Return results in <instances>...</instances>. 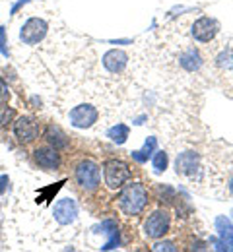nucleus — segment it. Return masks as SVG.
Instances as JSON below:
<instances>
[{
    "mask_svg": "<svg viewBox=\"0 0 233 252\" xmlns=\"http://www.w3.org/2000/svg\"><path fill=\"white\" fill-rule=\"evenodd\" d=\"M0 55L2 57H10V51H8V41H6V28L0 26Z\"/></svg>",
    "mask_w": 233,
    "mask_h": 252,
    "instance_id": "nucleus-21",
    "label": "nucleus"
},
{
    "mask_svg": "<svg viewBox=\"0 0 233 252\" xmlns=\"http://www.w3.org/2000/svg\"><path fill=\"white\" fill-rule=\"evenodd\" d=\"M148 202H150V194L142 183H127L117 198L119 210L129 218L140 216L146 210Z\"/></svg>",
    "mask_w": 233,
    "mask_h": 252,
    "instance_id": "nucleus-1",
    "label": "nucleus"
},
{
    "mask_svg": "<svg viewBox=\"0 0 233 252\" xmlns=\"http://www.w3.org/2000/svg\"><path fill=\"white\" fill-rule=\"evenodd\" d=\"M171 231V216L167 210H156L148 220L144 221V235L148 239L160 241Z\"/></svg>",
    "mask_w": 233,
    "mask_h": 252,
    "instance_id": "nucleus-4",
    "label": "nucleus"
},
{
    "mask_svg": "<svg viewBox=\"0 0 233 252\" xmlns=\"http://www.w3.org/2000/svg\"><path fill=\"white\" fill-rule=\"evenodd\" d=\"M28 2H32V0H18V2H16V4H14V6H12V10H10V14H12V16H14V14H16V12H18V10H20V8H22V6H26V4H28Z\"/></svg>",
    "mask_w": 233,
    "mask_h": 252,
    "instance_id": "nucleus-25",
    "label": "nucleus"
},
{
    "mask_svg": "<svg viewBox=\"0 0 233 252\" xmlns=\"http://www.w3.org/2000/svg\"><path fill=\"white\" fill-rule=\"evenodd\" d=\"M47 32H49V24L45 20L30 18L20 30V41L24 45H37L47 37Z\"/></svg>",
    "mask_w": 233,
    "mask_h": 252,
    "instance_id": "nucleus-6",
    "label": "nucleus"
},
{
    "mask_svg": "<svg viewBox=\"0 0 233 252\" xmlns=\"http://www.w3.org/2000/svg\"><path fill=\"white\" fill-rule=\"evenodd\" d=\"M129 64V55L121 49H111L103 55V68L111 74H121Z\"/></svg>",
    "mask_w": 233,
    "mask_h": 252,
    "instance_id": "nucleus-11",
    "label": "nucleus"
},
{
    "mask_svg": "<svg viewBox=\"0 0 233 252\" xmlns=\"http://www.w3.org/2000/svg\"><path fill=\"white\" fill-rule=\"evenodd\" d=\"M8 88H6V86H4V84H2V80H0V97H2V99H8Z\"/></svg>",
    "mask_w": 233,
    "mask_h": 252,
    "instance_id": "nucleus-26",
    "label": "nucleus"
},
{
    "mask_svg": "<svg viewBox=\"0 0 233 252\" xmlns=\"http://www.w3.org/2000/svg\"><path fill=\"white\" fill-rule=\"evenodd\" d=\"M41 134V126L37 123V119L30 117V115H22L16 119L14 123V136L22 146H30Z\"/></svg>",
    "mask_w": 233,
    "mask_h": 252,
    "instance_id": "nucleus-5",
    "label": "nucleus"
},
{
    "mask_svg": "<svg viewBox=\"0 0 233 252\" xmlns=\"http://www.w3.org/2000/svg\"><path fill=\"white\" fill-rule=\"evenodd\" d=\"M167 165H169V158H167L166 152H156L152 156V167H154L156 173H164L167 169Z\"/></svg>",
    "mask_w": 233,
    "mask_h": 252,
    "instance_id": "nucleus-19",
    "label": "nucleus"
},
{
    "mask_svg": "<svg viewBox=\"0 0 233 252\" xmlns=\"http://www.w3.org/2000/svg\"><path fill=\"white\" fill-rule=\"evenodd\" d=\"M33 161L39 169H45V171H57L61 167V154L59 150H55L53 146L45 144V146H39L33 150Z\"/></svg>",
    "mask_w": 233,
    "mask_h": 252,
    "instance_id": "nucleus-8",
    "label": "nucleus"
},
{
    "mask_svg": "<svg viewBox=\"0 0 233 252\" xmlns=\"http://www.w3.org/2000/svg\"><path fill=\"white\" fill-rule=\"evenodd\" d=\"M43 138H45V142H47L49 146H53V148L59 150V152L68 148V136L63 132V128H59V126L49 125L47 128H45Z\"/></svg>",
    "mask_w": 233,
    "mask_h": 252,
    "instance_id": "nucleus-14",
    "label": "nucleus"
},
{
    "mask_svg": "<svg viewBox=\"0 0 233 252\" xmlns=\"http://www.w3.org/2000/svg\"><path fill=\"white\" fill-rule=\"evenodd\" d=\"M129 134H131V128L127 125H115L107 130V138L111 142H115L117 146H123L129 140Z\"/></svg>",
    "mask_w": 233,
    "mask_h": 252,
    "instance_id": "nucleus-18",
    "label": "nucleus"
},
{
    "mask_svg": "<svg viewBox=\"0 0 233 252\" xmlns=\"http://www.w3.org/2000/svg\"><path fill=\"white\" fill-rule=\"evenodd\" d=\"M152 251H177V249H175V245H173V243L164 241V243H158V245H156Z\"/></svg>",
    "mask_w": 233,
    "mask_h": 252,
    "instance_id": "nucleus-23",
    "label": "nucleus"
},
{
    "mask_svg": "<svg viewBox=\"0 0 233 252\" xmlns=\"http://www.w3.org/2000/svg\"><path fill=\"white\" fill-rule=\"evenodd\" d=\"M68 119H70V125L74 126V128L86 130V128H92V126L98 123V119H100V113H98V109H96L94 105H88V103H84V105H78V107H74V109L70 111Z\"/></svg>",
    "mask_w": 233,
    "mask_h": 252,
    "instance_id": "nucleus-7",
    "label": "nucleus"
},
{
    "mask_svg": "<svg viewBox=\"0 0 233 252\" xmlns=\"http://www.w3.org/2000/svg\"><path fill=\"white\" fill-rule=\"evenodd\" d=\"M53 216L59 225H70L78 220V204L72 198H61L53 208Z\"/></svg>",
    "mask_w": 233,
    "mask_h": 252,
    "instance_id": "nucleus-10",
    "label": "nucleus"
},
{
    "mask_svg": "<svg viewBox=\"0 0 233 252\" xmlns=\"http://www.w3.org/2000/svg\"><path fill=\"white\" fill-rule=\"evenodd\" d=\"M218 32H220L218 22H216L214 18H208V16L199 18V20L195 22L193 30H191L195 41H199V43H210V41H214Z\"/></svg>",
    "mask_w": 233,
    "mask_h": 252,
    "instance_id": "nucleus-9",
    "label": "nucleus"
},
{
    "mask_svg": "<svg viewBox=\"0 0 233 252\" xmlns=\"http://www.w3.org/2000/svg\"><path fill=\"white\" fill-rule=\"evenodd\" d=\"M8 190H10V177L8 175H2L0 177V196L6 194Z\"/></svg>",
    "mask_w": 233,
    "mask_h": 252,
    "instance_id": "nucleus-22",
    "label": "nucleus"
},
{
    "mask_svg": "<svg viewBox=\"0 0 233 252\" xmlns=\"http://www.w3.org/2000/svg\"><path fill=\"white\" fill-rule=\"evenodd\" d=\"M228 187H230V192H232V194H233V177H232V179H230V185H228Z\"/></svg>",
    "mask_w": 233,
    "mask_h": 252,
    "instance_id": "nucleus-27",
    "label": "nucleus"
},
{
    "mask_svg": "<svg viewBox=\"0 0 233 252\" xmlns=\"http://www.w3.org/2000/svg\"><path fill=\"white\" fill-rule=\"evenodd\" d=\"M179 64H181V68L187 70V72H197V70H200V66H202V57H200L199 51L189 49V51H185V53L179 57Z\"/></svg>",
    "mask_w": 233,
    "mask_h": 252,
    "instance_id": "nucleus-17",
    "label": "nucleus"
},
{
    "mask_svg": "<svg viewBox=\"0 0 233 252\" xmlns=\"http://www.w3.org/2000/svg\"><path fill=\"white\" fill-rule=\"evenodd\" d=\"M100 229L103 231V235L109 237V241L105 243V247H101L103 251H111L115 247H119V225L115 223L113 220H105L101 221Z\"/></svg>",
    "mask_w": 233,
    "mask_h": 252,
    "instance_id": "nucleus-15",
    "label": "nucleus"
},
{
    "mask_svg": "<svg viewBox=\"0 0 233 252\" xmlns=\"http://www.w3.org/2000/svg\"><path fill=\"white\" fill-rule=\"evenodd\" d=\"M216 231L222 239V249L224 251H233V225L226 216L216 218Z\"/></svg>",
    "mask_w": 233,
    "mask_h": 252,
    "instance_id": "nucleus-13",
    "label": "nucleus"
},
{
    "mask_svg": "<svg viewBox=\"0 0 233 252\" xmlns=\"http://www.w3.org/2000/svg\"><path fill=\"white\" fill-rule=\"evenodd\" d=\"M218 66H222V68L233 66V51H224V53L218 57Z\"/></svg>",
    "mask_w": 233,
    "mask_h": 252,
    "instance_id": "nucleus-20",
    "label": "nucleus"
},
{
    "mask_svg": "<svg viewBox=\"0 0 233 252\" xmlns=\"http://www.w3.org/2000/svg\"><path fill=\"white\" fill-rule=\"evenodd\" d=\"M156 148H158V138L150 136V138L144 142V146H142L140 150H134V152H131V158H133L136 163H140V165H142V163H146L148 159L156 154Z\"/></svg>",
    "mask_w": 233,
    "mask_h": 252,
    "instance_id": "nucleus-16",
    "label": "nucleus"
},
{
    "mask_svg": "<svg viewBox=\"0 0 233 252\" xmlns=\"http://www.w3.org/2000/svg\"><path fill=\"white\" fill-rule=\"evenodd\" d=\"M12 115H14V111H12V109H4V113H2V117H0V126H2V128L6 126V123H10Z\"/></svg>",
    "mask_w": 233,
    "mask_h": 252,
    "instance_id": "nucleus-24",
    "label": "nucleus"
},
{
    "mask_svg": "<svg viewBox=\"0 0 233 252\" xmlns=\"http://www.w3.org/2000/svg\"><path fill=\"white\" fill-rule=\"evenodd\" d=\"M175 167H177V175H183V177L193 179L200 169L199 156H197L195 152L179 154V156H177V161H175Z\"/></svg>",
    "mask_w": 233,
    "mask_h": 252,
    "instance_id": "nucleus-12",
    "label": "nucleus"
},
{
    "mask_svg": "<svg viewBox=\"0 0 233 252\" xmlns=\"http://www.w3.org/2000/svg\"><path fill=\"white\" fill-rule=\"evenodd\" d=\"M103 175H105V185L107 189L119 190L123 189L127 183H131L133 179V169L129 167V163L121 161V159H109L103 165Z\"/></svg>",
    "mask_w": 233,
    "mask_h": 252,
    "instance_id": "nucleus-2",
    "label": "nucleus"
},
{
    "mask_svg": "<svg viewBox=\"0 0 233 252\" xmlns=\"http://www.w3.org/2000/svg\"><path fill=\"white\" fill-rule=\"evenodd\" d=\"M74 179L78 183V187L84 190V192H96L100 189L101 183V173H100V165L92 159H84L76 165V171H74Z\"/></svg>",
    "mask_w": 233,
    "mask_h": 252,
    "instance_id": "nucleus-3",
    "label": "nucleus"
}]
</instances>
